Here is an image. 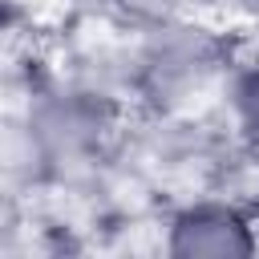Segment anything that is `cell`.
<instances>
[{
    "mask_svg": "<svg viewBox=\"0 0 259 259\" xmlns=\"http://www.w3.org/2000/svg\"><path fill=\"white\" fill-rule=\"evenodd\" d=\"M243 109H247L251 125L259 130V73H255V77H251V85L243 89Z\"/></svg>",
    "mask_w": 259,
    "mask_h": 259,
    "instance_id": "2",
    "label": "cell"
},
{
    "mask_svg": "<svg viewBox=\"0 0 259 259\" xmlns=\"http://www.w3.org/2000/svg\"><path fill=\"white\" fill-rule=\"evenodd\" d=\"M247 239L243 231L223 219V214H198L190 219L186 227H178V251H194V255H231V251H243Z\"/></svg>",
    "mask_w": 259,
    "mask_h": 259,
    "instance_id": "1",
    "label": "cell"
}]
</instances>
